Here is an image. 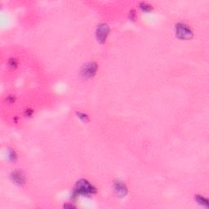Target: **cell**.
<instances>
[{
	"label": "cell",
	"mask_w": 209,
	"mask_h": 209,
	"mask_svg": "<svg viewBox=\"0 0 209 209\" xmlns=\"http://www.w3.org/2000/svg\"><path fill=\"white\" fill-rule=\"evenodd\" d=\"M97 192L96 188L92 184L88 182L86 180H80L77 182L74 190L73 192V196H78V195H93Z\"/></svg>",
	"instance_id": "1"
},
{
	"label": "cell",
	"mask_w": 209,
	"mask_h": 209,
	"mask_svg": "<svg viewBox=\"0 0 209 209\" xmlns=\"http://www.w3.org/2000/svg\"><path fill=\"white\" fill-rule=\"evenodd\" d=\"M176 34L177 38L184 40L190 39L194 35L192 29H190L189 25L184 23H178L176 25Z\"/></svg>",
	"instance_id": "2"
},
{
	"label": "cell",
	"mask_w": 209,
	"mask_h": 209,
	"mask_svg": "<svg viewBox=\"0 0 209 209\" xmlns=\"http://www.w3.org/2000/svg\"><path fill=\"white\" fill-rule=\"evenodd\" d=\"M109 32V26L106 24H101L97 29V38L101 44H104Z\"/></svg>",
	"instance_id": "3"
},
{
	"label": "cell",
	"mask_w": 209,
	"mask_h": 209,
	"mask_svg": "<svg viewBox=\"0 0 209 209\" xmlns=\"http://www.w3.org/2000/svg\"><path fill=\"white\" fill-rule=\"evenodd\" d=\"M97 70V65L95 62H89L83 66L82 74L85 78H92L95 75Z\"/></svg>",
	"instance_id": "4"
},
{
	"label": "cell",
	"mask_w": 209,
	"mask_h": 209,
	"mask_svg": "<svg viewBox=\"0 0 209 209\" xmlns=\"http://www.w3.org/2000/svg\"><path fill=\"white\" fill-rule=\"evenodd\" d=\"M114 191L116 192V194L119 195V197H124L127 195V188L124 182H122L120 180H117L116 182L114 183Z\"/></svg>",
	"instance_id": "5"
},
{
	"label": "cell",
	"mask_w": 209,
	"mask_h": 209,
	"mask_svg": "<svg viewBox=\"0 0 209 209\" xmlns=\"http://www.w3.org/2000/svg\"><path fill=\"white\" fill-rule=\"evenodd\" d=\"M12 179L18 185H21L25 184V177L21 172H14L12 174Z\"/></svg>",
	"instance_id": "6"
},
{
	"label": "cell",
	"mask_w": 209,
	"mask_h": 209,
	"mask_svg": "<svg viewBox=\"0 0 209 209\" xmlns=\"http://www.w3.org/2000/svg\"><path fill=\"white\" fill-rule=\"evenodd\" d=\"M140 8H141L143 12H151L152 11V9H153V7H152V5L149 4V3H147V2H142L140 3Z\"/></svg>",
	"instance_id": "7"
},
{
	"label": "cell",
	"mask_w": 209,
	"mask_h": 209,
	"mask_svg": "<svg viewBox=\"0 0 209 209\" xmlns=\"http://www.w3.org/2000/svg\"><path fill=\"white\" fill-rule=\"evenodd\" d=\"M195 200H197V202L199 203H200V204L204 205V206H207V204H208V203H207L208 201H207V199H205L204 197H203L201 195H196Z\"/></svg>",
	"instance_id": "8"
},
{
	"label": "cell",
	"mask_w": 209,
	"mask_h": 209,
	"mask_svg": "<svg viewBox=\"0 0 209 209\" xmlns=\"http://www.w3.org/2000/svg\"><path fill=\"white\" fill-rule=\"evenodd\" d=\"M9 158L12 162H15L17 159V155L14 150H9Z\"/></svg>",
	"instance_id": "9"
},
{
	"label": "cell",
	"mask_w": 209,
	"mask_h": 209,
	"mask_svg": "<svg viewBox=\"0 0 209 209\" xmlns=\"http://www.w3.org/2000/svg\"><path fill=\"white\" fill-rule=\"evenodd\" d=\"M9 65L12 66V67H17V61L15 58H12L9 61Z\"/></svg>",
	"instance_id": "10"
},
{
	"label": "cell",
	"mask_w": 209,
	"mask_h": 209,
	"mask_svg": "<svg viewBox=\"0 0 209 209\" xmlns=\"http://www.w3.org/2000/svg\"><path fill=\"white\" fill-rule=\"evenodd\" d=\"M129 15H130V19L131 21H135V18H136V12H135V11L134 10L131 11Z\"/></svg>",
	"instance_id": "11"
},
{
	"label": "cell",
	"mask_w": 209,
	"mask_h": 209,
	"mask_svg": "<svg viewBox=\"0 0 209 209\" xmlns=\"http://www.w3.org/2000/svg\"><path fill=\"white\" fill-rule=\"evenodd\" d=\"M78 115L81 119H83L84 121H86L87 119H88V116H87V115H86V114H82V113H78Z\"/></svg>",
	"instance_id": "12"
}]
</instances>
